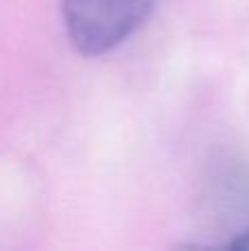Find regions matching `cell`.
<instances>
[{
    "mask_svg": "<svg viewBox=\"0 0 249 251\" xmlns=\"http://www.w3.org/2000/svg\"><path fill=\"white\" fill-rule=\"evenodd\" d=\"M229 247L232 249H243V251H249V231H243V234H238L236 238L229 243Z\"/></svg>",
    "mask_w": 249,
    "mask_h": 251,
    "instance_id": "obj_2",
    "label": "cell"
},
{
    "mask_svg": "<svg viewBox=\"0 0 249 251\" xmlns=\"http://www.w3.org/2000/svg\"><path fill=\"white\" fill-rule=\"evenodd\" d=\"M154 4L157 0H62V18L75 51L100 57L146 25Z\"/></svg>",
    "mask_w": 249,
    "mask_h": 251,
    "instance_id": "obj_1",
    "label": "cell"
}]
</instances>
